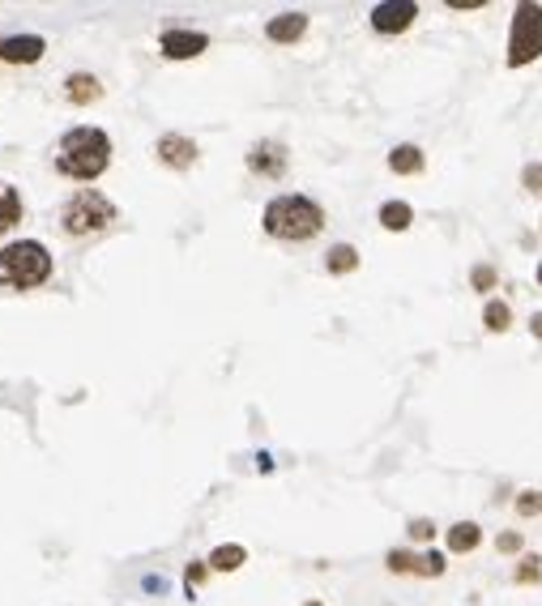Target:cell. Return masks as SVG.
<instances>
[{
	"mask_svg": "<svg viewBox=\"0 0 542 606\" xmlns=\"http://www.w3.org/2000/svg\"><path fill=\"white\" fill-rule=\"evenodd\" d=\"M111 163V137L94 124H77L56 141V171L69 180H99Z\"/></svg>",
	"mask_w": 542,
	"mask_h": 606,
	"instance_id": "1",
	"label": "cell"
},
{
	"mask_svg": "<svg viewBox=\"0 0 542 606\" xmlns=\"http://www.w3.org/2000/svg\"><path fill=\"white\" fill-rule=\"evenodd\" d=\"M261 227L269 239H282V244H304V239L321 235L325 227V210L304 193H282L265 205Z\"/></svg>",
	"mask_w": 542,
	"mask_h": 606,
	"instance_id": "2",
	"label": "cell"
},
{
	"mask_svg": "<svg viewBox=\"0 0 542 606\" xmlns=\"http://www.w3.org/2000/svg\"><path fill=\"white\" fill-rule=\"evenodd\" d=\"M52 278V252L39 239H13L0 248V286L9 291H35Z\"/></svg>",
	"mask_w": 542,
	"mask_h": 606,
	"instance_id": "3",
	"label": "cell"
},
{
	"mask_svg": "<svg viewBox=\"0 0 542 606\" xmlns=\"http://www.w3.org/2000/svg\"><path fill=\"white\" fill-rule=\"evenodd\" d=\"M116 222V205H111L99 188H77V193L65 201L60 210V231L65 235H99Z\"/></svg>",
	"mask_w": 542,
	"mask_h": 606,
	"instance_id": "4",
	"label": "cell"
},
{
	"mask_svg": "<svg viewBox=\"0 0 542 606\" xmlns=\"http://www.w3.org/2000/svg\"><path fill=\"white\" fill-rule=\"evenodd\" d=\"M542 56V5L525 0L513 13V26H508V69H525Z\"/></svg>",
	"mask_w": 542,
	"mask_h": 606,
	"instance_id": "5",
	"label": "cell"
},
{
	"mask_svg": "<svg viewBox=\"0 0 542 606\" xmlns=\"http://www.w3.org/2000/svg\"><path fill=\"white\" fill-rule=\"evenodd\" d=\"M419 18V5L414 0H385V5L372 9V30L376 35H402Z\"/></svg>",
	"mask_w": 542,
	"mask_h": 606,
	"instance_id": "6",
	"label": "cell"
},
{
	"mask_svg": "<svg viewBox=\"0 0 542 606\" xmlns=\"http://www.w3.org/2000/svg\"><path fill=\"white\" fill-rule=\"evenodd\" d=\"M248 171L261 175V180H282L286 175V146L282 141H257L248 150Z\"/></svg>",
	"mask_w": 542,
	"mask_h": 606,
	"instance_id": "7",
	"label": "cell"
},
{
	"mask_svg": "<svg viewBox=\"0 0 542 606\" xmlns=\"http://www.w3.org/2000/svg\"><path fill=\"white\" fill-rule=\"evenodd\" d=\"M158 47H163L167 60H193L210 47V35H201V30H163Z\"/></svg>",
	"mask_w": 542,
	"mask_h": 606,
	"instance_id": "8",
	"label": "cell"
},
{
	"mask_svg": "<svg viewBox=\"0 0 542 606\" xmlns=\"http://www.w3.org/2000/svg\"><path fill=\"white\" fill-rule=\"evenodd\" d=\"M154 154H158V163H163V167L188 171V167L197 163V141H188V137H180V133H167V137H158Z\"/></svg>",
	"mask_w": 542,
	"mask_h": 606,
	"instance_id": "9",
	"label": "cell"
},
{
	"mask_svg": "<svg viewBox=\"0 0 542 606\" xmlns=\"http://www.w3.org/2000/svg\"><path fill=\"white\" fill-rule=\"evenodd\" d=\"M308 35V13H278V18L265 22V39L274 43H299Z\"/></svg>",
	"mask_w": 542,
	"mask_h": 606,
	"instance_id": "10",
	"label": "cell"
},
{
	"mask_svg": "<svg viewBox=\"0 0 542 606\" xmlns=\"http://www.w3.org/2000/svg\"><path fill=\"white\" fill-rule=\"evenodd\" d=\"M43 39L39 35H18V39H5V47H0V60H9V65H35V60H43Z\"/></svg>",
	"mask_w": 542,
	"mask_h": 606,
	"instance_id": "11",
	"label": "cell"
},
{
	"mask_svg": "<svg viewBox=\"0 0 542 606\" xmlns=\"http://www.w3.org/2000/svg\"><path fill=\"white\" fill-rule=\"evenodd\" d=\"M22 222V197L9 180H0V235H9Z\"/></svg>",
	"mask_w": 542,
	"mask_h": 606,
	"instance_id": "12",
	"label": "cell"
},
{
	"mask_svg": "<svg viewBox=\"0 0 542 606\" xmlns=\"http://www.w3.org/2000/svg\"><path fill=\"white\" fill-rule=\"evenodd\" d=\"M444 538H449V551H453V555H470L478 542H483V530H478L474 521H457V525H449V530H444Z\"/></svg>",
	"mask_w": 542,
	"mask_h": 606,
	"instance_id": "13",
	"label": "cell"
},
{
	"mask_svg": "<svg viewBox=\"0 0 542 606\" xmlns=\"http://www.w3.org/2000/svg\"><path fill=\"white\" fill-rule=\"evenodd\" d=\"M65 94H69V103L86 107L94 99H103V86H99V77H90V73H73L69 82H65Z\"/></svg>",
	"mask_w": 542,
	"mask_h": 606,
	"instance_id": "14",
	"label": "cell"
},
{
	"mask_svg": "<svg viewBox=\"0 0 542 606\" xmlns=\"http://www.w3.org/2000/svg\"><path fill=\"white\" fill-rule=\"evenodd\" d=\"M427 167V158H423V150L419 146H393V154H389V171L393 175H419Z\"/></svg>",
	"mask_w": 542,
	"mask_h": 606,
	"instance_id": "15",
	"label": "cell"
},
{
	"mask_svg": "<svg viewBox=\"0 0 542 606\" xmlns=\"http://www.w3.org/2000/svg\"><path fill=\"white\" fill-rule=\"evenodd\" d=\"M325 269H329V274H355V269H359V248L355 244H333L329 252H325Z\"/></svg>",
	"mask_w": 542,
	"mask_h": 606,
	"instance_id": "16",
	"label": "cell"
},
{
	"mask_svg": "<svg viewBox=\"0 0 542 606\" xmlns=\"http://www.w3.org/2000/svg\"><path fill=\"white\" fill-rule=\"evenodd\" d=\"M244 560H248V551L239 547V542H222V547L210 551V560H205V564H210L214 572H235Z\"/></svg>",
	"mask_w": 542,
	"mask_h": 606,
	"instance_id": "17",
	"label": "cell"
},
{
	"mask_svg": "<svg viewBox=\"0 0 542 606\" xmlns=\"http://www.w3.org/2000/svg\"><path fill=\"white\" fill-rule=\"evenodd\" d=\"M410 222H414V210L406 201H385V205H380V227H385V231H406Z\"/></svg>",
	"mask_w": 542,
	"mask_h": 606,
	"instance_id": "18",
	"label": "cell"
},
{
	"mask_svg": "<svg viewBox=\"0 0 542 606\" xmlns=\"http://www.w3.org/2000/svg\"><path fill=\"white\" fill-rule=\"evenodd\" d=\"M483 325L491 333H508V329H513V308H508L504 299H487L483 303Z\"/></svg>",
	"mask_w": 542,
	"mask_h": 606,
	"instance_id": "19",
	"label": "cell"
},
{
	"mask_svg": "<svg viewBox=\"0 0 542 606\" xmlns=\"http://www.w3.org/2000/svg\"><path fill=\"white\" fill-rule=\"evenodd\" d=\"M385 564H389V572H397V577H423V555H414V551H389L385 555Z\"/></svg>",
	"mask_w": 542,
	"mask_h": 606,
	"instance_id": "20",
	"label": "cell"
},
{
	"mask_svg": "<svg viewBox=\"0 0 542 606\" xmlns=\"http://www.w3.org/2000/svg\"><path fill=\"white\" fill-rule=\"evenodd\" d=\"M513 581H517V585H534V581H542V560H538V555H521Z\"/></svg>",
	"mask_w": 542,
	"mask_h": 606,
	"instance_id": "21",
	"label": "cell"
},
{
	"mask_svg": "<svg viewBox=\"0 0 542 606\" xmlns=\"http://www.w3.org/2000/svg\"><path fill=\"white\" fill-rule=\"evenodd\" d=\"M496 282H500L496 265H474V269H470V286H474L478 295H483V291H496Z\"/></svg>",
	"mask_w": 542,
	"mask_h": 606,
	"instance_id": "22",
	"label": "cell"
},
{
	"mask_svg": "<svg viewBox=\"0 0 542 606\" xmlns=\"http://www.w3.org/2000/svg\"><path fill=\"white\" fill-rule=\"evenodd\" d=\"M542 513V491H521L517 496V517H538Z\"/></svg>",
	"mask_w": 542,
	"mask_h": 606,
	"instance_id": "23",
	"label": "cell"
},
{
	"mask_svg": "<svg viewBox=\"0 0 542 606\" xmlns=\"http://www.w3.org/2000/svg\"><path fill=\"white\" fill-rule=\"evenodd\" d=\"M525 547V538H521V530H504L500 538H496V551L500 555H517Z\"/></svg>",
	"mask_w": 542,
	"mask_h": 606,
	"instance_id": "24",
	"label": "cell"
},
{
	"mask_svg": "<svg viewBox=\"0 0 542 606\" xmlns=\"http://www.w3.org/2000/svg\"><path fill=\"white\" fill-rule=\"evenodd\" d=\"M521 184H525V193H542V163H530L521 171Z\"/></svg>",
	"mask_w": 542,
	"mask_h": 606,
	"instance_id": "25",
	"label": "cell"
},
{
	"mask_svg": "<svg viewBox=\"0 0 542 606\" xmlns=\"http://www.w3.org/2000/svg\"><path fill=\"white\" fill-rule=\"evenodd\" d=\"M410 538L414 542H427V538H436V525L427 521V517H419V521H410Z\"/></svg>",
	"mask_w": 542,
	"mask_h": 606,
	"instance_id": "26",
	"label": "cell"
},
{
	"mask_svg": "<svg viewBox=\"0 0 542 606\" xmlns=\"http://www.w3.org/2000/svg\"><path fill=\"white\" fill-rule=\"evenodd\" d=\"M444 572V555L440 551H427L423 555V577H440Z\"/></svg>",
	"mask_w": 542,
	"mask_h": 606,
	"instance_id": "27",
	"label": "cell"
},
{
	"mask_svg": "<svg viewBox=\"0 0 542 606\" xmlns=\"http://www.w3.org/2000/svg\"><path fill=\"white\" fill-rule=\"evenodd\" d=\"M205 572H210V564H201V560H193V564H188V572H184V581H188V589H197V585L205 581Z\"/></svg>",
	"mask_w": 542,
	"mask_h": 606,
	"instance_id": "28",
	"label": "cell"
},
{
	"mask_svg": "<svg viewBox=\"0 0 542 606\" xmlns=\"http://www.w3.org/2000/svg\"><path fill=\"white\" fill-rule=\"evenodd\" d=\"M487 0H449V9H483Z\"/></svg>",
	"mask_w": 542,
	"mask_h": 606,
	"instance_id": "29",
	"label": "cell"
},
{
	"mask_svg": "<svg viewBox=\"0 0 542 606\" xmlns=\"http://www.w3.org/2000/svg\"><path fill=\"white\" fill-rule=\"evenodd\" d=\"M530 333H534V338H542V312L530 316Z\"/></svg>",
	"mask_w": 542,
	"mask_h": 606,
	"instance_id": "30",
	"label": "cell"
},
{
	"mask_svg": "<svg viewBox=\"0 0 542 606\" xmlns=\"http://www.w3.org/2000/svg\"><path fill=\"white\" fill-rule=\"evenodd\" d=\"M534 282H538V286H542V261H538V269H534Z\"/></svg>",
	"mask_w": 542,
	"mask_h": 606,
	"instance_id": "31",
	"label": "cell"
},
{
	"mask_svg": "<svg viewBox=\"0 0 542 606\" xmlns=\"http://www.w3.org/2000/svg\"><path fill=\"white\" fill-rule=\"evenodd\" d=\"M304 606H321V602H304Z\"/></svg>",
	"mask_w": 542,
	"mask_h": 606,
	"instance_id": "32",
	"label": "cell"
},
{
	"mask_svg": "<svg viewBox=\"0 0 542 606\" xmlns=\"http://www.w3.org/2000/svg\"><path fill=\"white\" fill-rule=\"evenodd\" d=\"M0 47H5V39H0Z\"/></svg>",
	"mask_w": 542,
	"mask_h": 606,
	"instance_id": "33",
	"label": "cell"
}]
</instances>
